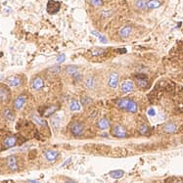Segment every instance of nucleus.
Returning a JSON list of instances; mask_svg holds the SVG:
<instances>
[{
	"instance_id": "obj_1",
	"label": "nucleus",
	"mask_w": 183,
	"mask_h": 183,
	"mask_svg": "<svg viewBox=\"0 0 183 183\" xmlns=\"http://www.w3.org/2000/svg\"><path fill=\"white\" fill-rule=\"evenodd\" d=\"M117 106L120 109L126 110L130 113H136L138 111V106L133 100L129 98H121L117 101Z\"/></svg>"
},
{
	"instance_id": "obj_2",
	"label": "nucleus",
	"mask_w": 183,
	"mask_h": 183,
	"mask_svg": "<svg viewBox=\"0 0 183 183\" xmlns=\"http://www.w3.org/2000/svg\"><path fill=\"white\" fill-rule=\"evenodd\" d=\"M11 100V92L7 85L0 84V103L8 104Z\"/></svg>"
},
{
	"instance_id": "obj_3",
	"label": "nucleus",
	"mask_w": 183,
	"mask_h": 183,
	"mask_svg": "<svg viewBox=\"0 0 183 183\" xmlns=\"http://www.w3.org/2000/svg\"><path fill=\"white\" fill-rule=\"evenodd\" d=\"M111 133L113 136L117 137V138H126L127 136V130L126 129V127L121 124H116L113 126Z\"/></svg>"
},
{
	"instance_id": "obj_4",
	"label": "nucleus",
	"mask_w": 183,
	"mask_h": 183,
	"mask_svg": "<svg viewBox=\"0 0 183 183\" xmlns=\"http://www.w3.org/2000/svg\"><path fill=\"white\" fill-rule=\"evenodd\" d=\"M70 130H71L72 135L79 137L84 132V126L80 121H75V123H71V126H70Z\"/></svg>"
},
{
	"instance_id": "obj_5",
	"label": "nucleus",
	"mask_w": 183,
	"mask_h": 183,
	"mask_svg": "<svg viewBox=\"0 0 183 183\" xmlns=\"http://www.w3.org/2000/svg\"><path fill=\"white\" fill-rule=\"evenodd\" d=\"M26 102H27V96L25 94H21V95L17 96L15 98L13 102V109L15 111H21L24 108V106L26 105Z\"/></svg>"
},
{
	"instance_id": "obj_6",
	"label": "nucleus",
	"mask_w": 183,
	"mask_h": 183,
	"mask_svg": "<svg viewBox=\"0 0 183 183\" xmlns=\"http://www.w3.org/2000/svg\"><path fill=\"white\" fill-rule=\"evenodd\" d=\"M22 83H23V79L20 75H13V77H10L6 79V84L13 88L21 86Z\"/></svg>"
},
{
	"instance_id": "obj_7",
	"label": "nucleus",
	"mask_w": 183,
	"mask_h": 183,
	"mask_svg": "<svg viewBox=\"0 0 183 183\" xmlns=\"http://www.w3.org/2000/svg\"><path fill=\"white\" fill-rule=\"evenodd\" d=\"M45 82L43 80V78L41 77H35L33 78V79L30 82V86H32V89L34 91H39L41 90L42 88L44 87Z\"/></svg>"
},
{
	"instance_id": "obj_8",
	"label": "nucleus",
	"mask_w": 183,
	"mask_h": 183,
	"mask_svg": "<svg viewBox=\"0 0 183 183\" xmlns=\"http://www.w3.org/2000/svg\"><path fill=\"white\" fill-rule=\"evenodd\" d=\"M118 81H120V77L117 72H111L108 78V85L112 89H116L118 86Z\"/></svg>"
},
{
	"instance_id": "obj_9",
	"label": "nucleus",
	"mask_w": 183,
	"mask_h": 183,
	"mask_svg": "<svg viewBox=\"0 0 183 183\" xmlns=\"http://www.w3.org/2000/svg\"><path fill=\"white\" fill-rule=\"evenodd\" d=\"M61 8V3L55 0H50L47 3V12L49 14H56Z\"/></svg>"
},
{
	"instance_id": "obj_10",
	"label": "nucleus",
	"mask_w": 183,
	"mask_h": 183,
	"mask_svg": "<svg viewBox=\"0 0 183 183\" xmlns=\"http://www.w3.org/2000/svg\"><path fill=\"white\" fill-rule=\"evenodd\" d=\"M2 117L5 121H7L8 123H12V121H14L16 116H15V112L13 109L6 107L2 111Z\"/></svg>"
},
{
	"instance_id": "obj_11",
	"label": "nucleus",
	"mask_w": 183,
	"mask_h": 183,
	"mask_svg": "<svg viewBox=\"0 0 183 183\" xmlns=\"http://www.w3.org/2000/svg\"><path fill=\"white\" fill-rule=\"evenodd\" d=\"M17 142H18L17 136H15V135L7 136V137H5L4 140H3V147H4L5 149L12 148V147H14V146H16Z\"/></svg>"
},
{
	"instance_id": "obj_12",
	"label": "nucleus",
	"mask_w": 183,
	"mask_h": 183,
	"mask_svg": "<svg viewBox=\"0 0 183 183\" xmlns=\"http://www.w3.org/2000/svg\"><path fill=\"white\" fill-rule=\"evenodd\" d=\"M121 90L123 93H129L134 90V83L131 80H124L121 83Z\"/></svg>"
},
{
	"instance_id": "obj_13",
	"label": "nucleus",
	"mask_w": 183,
	"mask_h": 183,
	"mask_svg": "<svg viewBox=\"0 0 183 183\" xmlns=\"http://www.w3.org/2000/svg\"><path fill=\"white\" fill-rule=\"evenodd\" d=\"M135 82L137 86L140 88H146L149 85V82L147 80V78L145 77V75H137L135 77Z\"/></svg>"
},
{
	"instance_id": "obj_14",
	"label": "nucleus",
	"mask_w": 183,
	"mask_h": 183,
	"mask_svg": "<svg viewBox=\"0 0 183 183\" xmlns=\"http://www.w3.org/2000/svg\"><path fill=\"white\" fill-rule=\"evenodd\" d=\"M43 156L48 161H54L59 157V152L56 150H45Z\"/></svg>"
},
{
	"instance_id": "obj_15",
	"label": "nucleus",
	"mask_w": 183,
	"mask_h": 183,
	"mask_svg": "<svg viewBox=\"0 0 183 183\" xmlns=\"http://www.w3.org/2000/svg\"><path fill=\"white\" fill-rule=\"evenodd\" d=\"M7 166L12 172H16L18 169V161L15 156H10L7 158Z\"/></svg>"
},
{
	"instance_id": "obj_16",
	"label": "nucleus",
	"mask_w": 183,
	"mask_h": 183,
	"mask_svg": "<svg viewBox=\"0 0 183 183\" xmlns=\"http://www.w3.org/2000/svg\"><path fill=\"white\" fill-rule=\"evenodd\" d=\"M84 86L87 88V89H94L96 86V80L93 77H87L84 79Z\"/></svg>"
},
{
	"instance_id": "obj_17",
	"label": "nucleus",
	"mask_w": 183,
	"mask_h": 183,
	"mask_svg": "<svg viewBox=\"0 0 183 183\" xmlns=\"http://www.w3.org/2000/svg\"><path fill=\"white\" fill-rule=\"evenodd\" d=\"M131 33H132V27L130 26H126V27H123V29H121L118 34H120L121 38H127Z\"/></svg>"
},
{
	"instance_id": "obj_18",
	"label": "nucleus",
	"mask_w": 183,
	"mask_h": 183,
	"mask_svg": "<svg viewBox=\"0 0 183 183\" xmlns=\"http://www.w3.org/2000/svg\"><path fill=\"white\" fill-rule=\"evenodd\" d=\"M97 126H98V128L101 130L108 129L110 127V121L106 118H100V120L98 121V123H97Z\"/></svg>"
},
{
	"instance_id": "obj_19",
	"label": "nucleus",
	"mask_w": 183,
	"mask_h": 183,
	"mask_svg": "<svg viewBox=\"0 0 183 183\" xmlns=\"http://www.w3.org/2000/svg\"><path fill=\"white\" fill-rule=\"evenodd\" d=\"M32 120L33 121V123H36L37 126H40L42 127H46V128H47V123H46V121L43 120V118H41L40 117H38L37 115H35V114L32 115Z\"/></svg>"
},
{
	"instance_id": "obj_20",
	"label": "nucleus",
	"mask_w": 183,
	"mask_h": 183,
	"mask_svg": "<svg viewBox=\"0 0 183 183\" xmlns=\"http://www.w3.org/2000/svg\"><path fill=\"white\" fill-rule=\"evenodd\" d=\"M61 121H62V118L59 115H54L52 118H51V126H52L53 128L58 129L61 126Z\"/></svg>"
},
{
	"instance_id": "obj_21",
	"label": "nucleus",
	"mask_w": 183,
	"mask_h": 183,
	"mask_svg": "<svg viewBox=\"0 0 183 183\" xmlns=\"http://www.w3.org/2000/svg\"><path fill=\"white\" fill-rule=\"evenodd\" d=\"M65 72L70 77H75L78 75V69L75 66H67L65 68Z\"/></svg>"
},
{
	"instance_id": "obj_22",
	"label": "nucleus",
	"mask_w": 183,
	"mask_h": 183,
	"mask_svg": "<svg viewBox=\"0 0 183 183\" xmlns=\"http://www.w3.org/2000/svg\"><path fill=\"white\" fill-rule=\"evenodd\" d=\"M176 130H177V126L173 123H166V126H164V131L166 133H174L176 132Z\"/></svg>"
},
{
	"instance_id": "obj_23",
	"label": "nucleus",
	"mask_w": 183,
	"mask_h": 183,
	"mask_svg": "<svg viewBox=\"0 0 183 183\" xmlns=\"http://www.w3.org/2000/svg\"><path fill=\"white\" fill-rule=\"evenodd\" d=\"M161 5L160 0H148L147 1V9L153 10V9H157Z\"/></svg>"
},
{
	"instance_id": "obj_24",
	"label": "nucleus",
	"mask_w": 183,
	"mask_h": 183,
	"mask_svg": "<svg viewBox=\"0 0 183 183\" xmlns=\"http://www.w3.org/2000/svg\"><path fill=\"white\" fill-rule=\"evenodd\" d=\"M81 109V106L79 104V102L78 100H72L71 102H70V110H71L72 112H78L79 110Z\"/></svg>"
},
{
	"instance_id": "obj_25",
	"label": "nucleus",
	"mask_w": 183,
	"mask_h": 183,
	"mask_svg": "<svg viewBox=\"0 0 183 183\" xmlns=\"http://www.w3.org/2000/svg\"><path fill=\"white\" fill-rule=\"evenodd\" d=\"M110 176H111L112 178L114 179H120L123 176L124 174V172L121 169H117V170H113V172H111L109 173Z\"/></svg>"
},
{
	"instance_id": "obj_26",
	"label": "nucleus",
	"mask_w": 183,
	"mask_h": 183,
	"mask_svg": "<svg viewBox=\"0 0 183 183\" xmlns=\"http://www.w3.org/2000/svg\"><path fill=\"white\" fill-rule=\"evenodd\" d=\"M147 1L148 0H137L135 2V7L139 10H146L147 9Z\"/></svg>"
},
{
	"instance_id": "obj_27",
	"label": "nucleus",
	"mask_w": 183,
	"mask_h": 183,
	"mask_svg": "<svg viewBox=\"0 0 183 183\" xmlns=\"http://www.w3.org/2000/svg\"><path fill=\"white\" fill-rule=\"evenodd\" d=\"M106 51L107 50L104 49V48H93L90 53L92 56H101V55L106 53Z\"/></svg>"
},
{
	"instance_id": "obj_28",
	"label": "nucleus",
	"mask_w": 183,
	"mask_h": 183,
	"mask_svg": "<svg viewBox=\"0 0 183 183\" xmlns=\"http://www.w3.org/2000/svg\"><path fill=\"white\" fill-rule=\"evenodd\" d=\"M58 110V107L57 106H51V107H48L46 111H44L43 115L45 117H50L51 115H54L55 112H56Z\"/></svg>"
},
{
	"instance_id": "obj_29",
	"label": "nucleus",
	"mask_w": 183,
	"mask_h": 183,
	"mask_svg": "<svg viewBox=\"0 0 183 183\" xmlns=\"http://www.w3.org/2000/svg\"><path fill=\"white\" fill-rule=\"evenodd\" d=\"M91 33H92L93 35H95L97 38L99 39L100 41L102 42V43H107L108 42V39H107L106 36H104L103 34H101L100 32H91Z\"/></svg>"
},
{
	"instance_id": "obj_30",
	"label": "nucleus",
	"mask_w": 183,
	"mask_h": 183,
	"mask_svg": "<svg viewBox=\"0 0 183 183\" xmlns=\"http://www.w3.org/2000/svg\"><path fill=\"white\" fill-rule=\"evenodd\" d=\"M89 2L94 7H101L103 5V0H89Z\"/></svg>"
},
{
	"instance_id": "obj_31",
	"label": "nucleus",
	"mask_w": 183,
	"mask_h": 183,
	"mask_svg": "<svg viewBox=\"0 0 183 183\" xmlns=\"http://www.w3.org/2000/svg\"><path fill=\"white\" fill-rule=\"evenodd\" d=\"M149 131V127L146 126V124H143V126H141L139 127V132L142 134V135H146V134L148 133Z\"/></svg>"
},
{
	"instance_id": "obj_32",
	"label": "nucleus",
	"mask_w": 183,
	"mask_h": 183,
	"mask_svg": "<svg viewBox=\"0 0 183 183\" xmlns=\"http://www.w3.org/2000/svg\"><path fill=\"white\" fill-rule=\"evenodd\" d=\"M65 59H66V55L65 54H61V55H59V56L57 57L56 62L58 64H61V63H63L64 61H65Z\"/></svg>"
},
{
	"instance_id": "obj_33",
	"label": "nucleus",
	"mask_w": 183,
	"mask_h": 183,
	"mask_svg": "<svg viewBox=\"0 0 183 183\" xmlns=\"http://www.w3.org/2000/svg\"><path fill=\"white\" fill-rule=\"evenodd\" d=\"M50 72H56V74H58L59 72H61V67H58V66H54L52 67L50 70H49Z\"/></svg>"
},
{
	"instance_id": "obj_34",
	"label": "nucleus",
	"mask_w": 183,
	"mask_h": 183,
	"mask_svg": "<svg viewBox=\"0 0 183 183\" xmlns=\"http://www.w3.org/2000/svg\"><path fill=\"white\" fill-rule=\"evenodd\" d=\"M148 115L149 116H155L156 115V111L153 109V108H151V109H149L148 110Z\"/></svg>"
},
{
	"instance_id": "obj_35",
	"label": "nucleus",
	"mask_w": 183,
	"mask_h": 183,
	"mask_svg": "<svg viewBox=\"0 0 183 183\" xmlns=\"http://www.w3.org/2000/svg\"><path fill=\"white\" fill-rule=\"evenodd\" d=\"M112 15V11H104L103 12V17H109Z\"/></svg>"
},
{
	"instance_id": "obj_36",
	"label": "nucleus",
	"mask_w": 183,
	"mask_h": 183,
	"mask_svg": "<svg viewBox=\"0 0 183 183\" xmlns=\"http://www.w3.org/2000/svg\"><path fill=\"white\" fill-rule=\"evenodd\" d=\"M71 161H72V158H69V160H67L65 163L63 164V166H66L67 164H70V163H71Z\"/></svg>"
},
{
	"instance_id": "obj_37",
	"label": "nucleus",
	"mask_w": 183,
	"mask_h": 183,
	"mask_svg": "<svg viewBox=\"0 0 183 183\" xmlns=\"http://www.w3.org/2000/svg\"><path fill=\"white\" fill-rule=\"evenodd\" d=\"M173 183H183V178H179L177 180H175Z\"/></svg>"
},
{
	"instance_id": "obj_38",
	"label": "nucleus",
	"mask_w": 183,
	"mask_h": 183,
	"mask_svg": "<svg viewBox=\"0 0 183 183\" xmlns=\"http://www.w3.org/2000/svg\"><path fill=\"white\" fill-rule=\"evenodd\" d=\"M65 183H75V182L74 180H71V179H69V180H67Z\"/></svg>"
},
{
	"instance_id": "obj_39",
	"label": "nucleus",
	"mask_w": 183,
	"mask_h": 183,
	"mask_svg": "<svg viewBox=\"0 0 183 183\" xmlns=\"http://www.w3.org/2000/svg\"><path fill=\"white\" fill-rule=\"evenodd\" d=\"M29 183H39V182L36 180H30V181H29Z\"/></svg>"
},
{
	"instance_id": "obj_40",
	"label": "nucleus",
	"mask_w": 183,
	"mask_h": 183,
	"mask_svg": "<svg viewBox=\"0 0 183 183\" xmlns=\"http://www.w3.org/2000/svg\"><path fill=\"white\" fill-rule=\"evenodd\" d=\"M103 136H104V137H108V133H103Z\"/></svg>"
},
{
	"instance_id": "obj_41",
	"label": "nucleus",
	"mask_w": 183,
	"mask_h": 183,
	"mask_svg": "<svg viewBox=\"0 0 183 183\" xmlns=\"http://www.w3.org/2000/svg\"><path fill=\"white\" fill-rule=\"evenodd\" d=\"M3 78H4V77H3V75H0V81H1Z\"/></svg>"
}]
</instances>
